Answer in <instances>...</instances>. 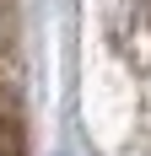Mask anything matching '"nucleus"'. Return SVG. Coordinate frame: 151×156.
Here are the masks:
<instances>
[{"label":"nucleus","mask_w":151,"mask_h":156,"mask_svg":"<svg viewBox=\"0 0 151 156\" xmlns=\"http://www.w3.org/2000/svg\"><path fill=\"white\" fill-rule=\"evenodd\" d=\"M0 156H27V124L11 97H0Z\"/></svg>","instance_id":"obj_1"}]
</instances>
